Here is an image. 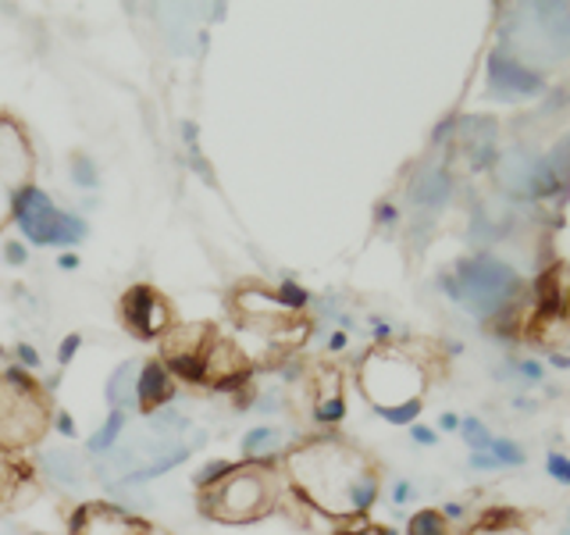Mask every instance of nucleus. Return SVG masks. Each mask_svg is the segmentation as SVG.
<instances>
[{"mask_svg": "<svg viewBox=\"0 0 570 535\" xmlns=\"http://www.w3.org/2000/svg\"><path fill=\"white\" fill-rule=\"evenodd\" d=\"M285 496L332 525L367 517L382 493V468L343 436H311L278 454Z\"/></svg>", "mask_w": 570, "mask_h": 535, "instance_id": "nucleus-1", "label": "nucleus"}, {"mask_svg": "<svg viewBox=\"0 0 570 535\" xmlns=\"http://www.w3.org/2000/svg\"><path fill=\"white\" fill-rule=\"evenodd\" d=\"M285 481L278 460H236L207 489H196V507L218 525H254L282 507Z\"/></svg>", "mask_w": 570, "mask_h": 535, "instance_id": "nucleus-2", "label": "nucleus"}, {"mask_svg": "<svg viewBox=\"0 0 570 535\" xmlns=\"http://www.w3.org/2000/svg\"><path fill=\"white\" fill-rule=\"evenodd\" d=\"M53 425V403L43 382L26 368L0 371V454H26L40 446Z\"/></svg>", "mask_w": 570, "mask_h": 535, "instance_id": "nucleus-3", "label": "nucleus"}, {"mask_svg": "<svg viewBox=\"0 0 570 535\" xmlns=\"http://www.w3.org/2000/svg\"><path fill=\"white\" fill-rule=\"evenodd\" d=\"M356 382H361L371 410H389L410 400H424L428 368L421 357L406 353L396 343H374L356 364Z\"/></svg>", "mask_w": 570, "mask_h": 535, "instance_id": "nucleus-4", "label": "nucleus"}, {"mask_svg": "<svg viewBox=\"0 0 570 535\" xmlns=\"http://www.w3.org/2000/svg\"><path fill=\"white\" fill-rule=\"evenodd\" d=\"M442 290L468 311L492 318L495 311L510 308V300L521 293V279L510 264H503L492 254H474L460 261L450 275L442 279Z\"/></svg>", "mask_w": 570, "mask_h": 535, "instance_id": "nucleus-5", "label": "nucleus"}, {"mask_svg": "<svg viewBox=\"0 0 570 535\" xmlns=\"http://www.w3.org/2000/svg\"><path fill=\"white\" fill-rule=\"evenodd\" d=\"M11 218L26 232V240H32L36 246H71L86 236V225L76 218V214L58 211L50 196L36 186L14 196Z\"/></svg>", "mask_w": 570, "mask_h": 535, "instance_id": "nucleus-6", "label": "nucleus"}, {"mask_svg": "<svg viewBox=\"0 0 570 535\" xmlns=\"http://www.w3.org/2000/svg\"><path fill=\"white\" fill-rule=\"evenodd\" d=\"M289 407L296 415H307L321 428H335L346 418V389L343 371L335 364H314L303 371V379L289 389Z\"/></svg>", "mask_w": 570, "mask_h": 535, "instance_id": "nucleus-7", "label": "nucleus"}, {"mask_svg": "<svg viewBox=\"0 0 570 535\" xmlns=\"http://www.w3.org/2000/svg\"><path fill=\"white\" fill-rule=\"evenodd\" d=\"M32 147L22 121L0 115V228L11 222L14 196L32 186Z\"/></svg>", "mask_w": 570, "mask_h": 535, "instance_id": "nucleus-8", "label": "nucleus"}, {"mask_svg": "<svg viewBox=\"0 0 570 535\" xmlns=\"http://www.w3.org/2000/svg\"><path fill=\"white\" fill-rule=\"evenodd\" d=\"M118 318H121V325L129 329V335H136V339H160L171 325H178L171 300L147 282H136L121 293Z\"/></svg>", "mask_w": 570, "mask_h": 535, "instance_id": "nucleus-9", "label": "nucleus"}, {"mask_svg": "<svg viewBox=\"0 0 570 535\" xmlns=\"http://www.w3.org/2000/svg\"><path fill=\"white\" fill-rule=\"evenodd\" d=\"M150 522H142L132 510H121L118 504H100L89 499L79 504L68 517V535H147Z\"/></svg>", "mask_w": 570, "mask_h": 535, "instance_id": "nucleus-10", "label": "nucleus"}, {"mask_svg": "<svg viewBox=\"0 0 570 535\" xmlns=\"http://www.w3.org/2000/svg\"><path fill=\"white\" fill-rule=\"evenodd\" d=\"M489 89L495 97L513 100V97H539L546 89V79L539 71H531L528 65H521L510 50L495 47L489 54Z\"/></svg>", "mask_w": 570, "mask_h": 535, "instance_id": "nucleus-11", "label": "nucleus"}, {"mask_svg": "<svg viewBox=\"0 0 570 535\" xmlns=\"http://www.w3.org/2000/svg\"><path fill=\"white\" fill-rule=\"evenodd\" d=\"M40 496V478L22 454H0V514L22 510Z\"/></svg>", "mask_w": 570, "mask_h": 535, "instance_id": "nucleus-12", "label": "nucleus"}, {"mask_svg": "<svg viewBox=\"0 0 570 535\" xmlns=\"http://www.w3.org/2000/svg\"><path fill=\"white\" fill-rule=\"evenodd\" d=\"M178 392V382L171 379V371L160 364V357L139 364V379H136V410L139 415H157L160 407H171Z\"/></svg>", "mask_w": 570, "mask_h": 535, "instance_id": "nucleus-13", "label": "nucleus"}, {"mask_svg": "<svg viewBox=\"0 0 570 535\" xmlns=\"http://www.w3.org/2000/svg\"><path fill=\"white\" fill-rule=\"evenodd\" d=\"M453 196V178L445 168L439 165H424L417 168L414 183H410V201H414L417 207H428V211H439L445 201Z\"/></svg>", "mask_w": 570, "mask_h": 535, "instance_id": "nucleus-14", "label": "nucleus"}, {"mask_svg": "<svg viewBox=\"0 0 570 535\" xmlns=\"http://www.w3.org/2000/svg\"><path fill=\"white\" fill-rule=\"evenodd\" d=\"M524 196H534V201H546V196H557L560 189H567V178L549 165V157H539L528 168L524 183H521Z\"/></svg>", "mask_w": 570, "mask_h": 535, "instance_id": "nucleus-15", "label": "nucleus"}, {"mask_svg": "<svg viewBox=\"0 0 570 535\" xmlns=\"http://www.w3.org/2000/svg\"><path fill=\"white\" fill-rule=\"evenodd\" d=\"M136 379H139V361H125L115 368L111 382H107V403H111V410H125L129 415V407H136Z\"/></svg>", "mask_w": 570, "mask_h": 535, "instance_id": "nucleus-16", "label": "nucleus"}, {"mask_svg": "<svg viewBox=\"0 0 570 535\" xmlns=\"http://www.w3.org/2000/svg\"><path fill=\"white\" fill-rule=\"evenodd\" d=\"M534 22H539L549 40L560 50H570V4H534Z\"/></svg>", "mask_w": 570, "mask_h": 535, "instance_id": "nucleus-17", "label": "nucleus"}, {"mask_svg": "<svg viewBox=\"0 0 570 535\" xmlns=\"http://www.w3.org/2000/svg\"><path fill=\"white\" fill-rule=\"evenodd\" d=\"M43 468L53 481H61V486H79L86 468L82 460L76 457V450H47L43 457Z\"/></svg>", "mask_w": 570, "mask_h": 535, "instance_id": "nucleus-18", "label": "nucleus"}, {"mask_svg": "<svg viewBox=\"0 0 570 535\" xmlns=\"http://www.w3.org/2000/svg\"><path fill=\"white\" fill-rule=\"evenodd\" d=\"M278 442H282L278 428L261 425L254 432L243 436V454H246V460H278Z\"/></svg>", "mask_w": 570, "mask_h": 535, "instance_id": "nucleus-19", "label": "nucleus"}, {"mask_svg": "<svg viewBox=\"0 0 570 535\" xmlns=\"http://www.w3.org/2000/svg\"><path fill=\"white\" fill-rule=\"evenodd\" d=\"M125 418H129V415H125V410H111V418H107L100 428H97V432L94 436H89V454H111L115 450V439H118V432H121V428H125Z\"/></svg>", "mask_w": 570, "mask_h": 535, "instance_id": "nucleus-20", "label": "nucleus"}, {"mask_svg": "<svg viewBox=\"0 0 570 535\" xmlns=\"http://www.w3.org/2000/svg\"><path fill=\"white\" fill-rule=\"evenodd\" d=\"M406 535H453V528L435 507H424L406 522Z\"/></svg>", "mask_w": 570, "mask_h": 535, "instance_id": "nucleus-21", "label": "nucleus"}, {"mask_svg": "<svg viewBox=\"0 0 570 535\" xmlns=\"http://www.w3.org/2000/svg\"><path fill=\"white\" fill-rule=\"evenodd\" d=\"M460 436L468 439L474 454H485L492 446V432L485 428V421H478V418H460Z\"/></svg>", "mask_w": 570, "mask_h": 535, "instance_id": "nucleus-22", "label": "nucleus"}, {"mask_svg": "<svg viewBox=\"0 0 570 535\" xmlns=\"http://www.w3.org/2000/svg\"><path fill=\"white\" fill-rule=\"evenodd\" d=\"M489 454L495 457L499 468H513V464H524V446L513 439H492Z\"/></svg>", "mask_w": 570, "mask_h": 535, "instance_id": "nucleus-23", "label": "nucleus"}, {"mask_svg": "<svg viewBox=\"0 0 570 535\" xmlns=\"http://www.w3.org/2000/svg\"><path fill=\"white\" fill-rule=\"evenodd\" d=\"M421 410H424V400H410V403H400V407H389V410H374L382 421L389 425H414L421 418Z\"/></svg>", "mask_w": 570, "mask_h": 535, "instance_id": "nucleus-24", "label": "nucleus"}, {"mask_svg": "<svg viewBox=\"0 0 570 535\" xmlns=\"http://www.w3.org/2000/svg\"><path fill=\"white\" fill-rule=\"evenodd\" d=\"M150 428H154L157 436H171V432H183L186 418L178 415V410H171V407H160L157 415H150Z\"/></svg>", "mask_w": 570, "mask_h": 535, "instance_id": "nucleus-25", "label": "nucleus"}, {"mask_svg": "<svg viewBox=\"0 0 570 535\" xmlns=\"http://www.w3.org/2000/svg\"><path fill=\"white\" fill-rule=\"evenodd\" d=\"M278 296H282L285 308L296 311V314H303V308L311 303V293L303 290V285H296L293 279H282V282H278Z\"/></svg>", "mask_w": 570, "mask_h": 535, "instance_id": "nucleus-26", "label": "nucleus"}, {"mask_svg": "<svg viewBox=\"0 0 570 535\" xmlns=\"http://www.w3.org/2000/svg\"><path fill=\"white\" fill-rule=\"evenodd\" d=\"M546 471L560 481V486H570V457L567 454H560V450H552L549 457H546Z\"/></svg>", "mask_w": 570, "mask_h": 535, "instance_id": "nucleus-27", "label": "nucleus"}, {"mask_svg": "<svg viewBox=\"0 0 570 535\" xmlns=\"http://www.w3.org/2000/svg\"><path fill=\"white\" fill-rule=\"evenodd\" d=\"M228 468H232V460H210L207 468L193 478V486H196V489H207V486H214V481H218Z\"/></svg>", "mask_w": 570, "mask_h": 535, "instance_id": "nucleus-28", "label": "nucleus"}, {"mask_svg": "<svg viewBox=\"0 0 570 535\" xmlns=\"http://www.w3.org/2000/svg\"><path fill=\"white\" fill-rule=\"evenodd\" d=\"M71 175H76V183L86 186V189L97 186V168H94V160H89V157H76V160H71Z\"/></svg>", "mask_w": 570, "mask_h": 535, "instance_id": "nucleus-29", "label": "nucleus"}, {"mask_svg": "<svg viewBox=\"0 0 570 535\" xmlns=\"http://www.w3.org/2000/svg\"><path fill=\"white\" fill-rule=\"evenodd\" d=\"M79 347H82V335H79V332L65 335V339H61V350H58V364H61V368L71 364V357L79 353Z\"/></svg>", "mask_w": 570, "mask_h": 535, "instance_id": "nucleus-30", "label": "nucleus"}, {"mask_svg": "<svg viewBox=\"0 0 570 535\" xmlns=\"http://www.w3.org/2000/svg\"><path fill=\"white\" fill-rule=\"evenodd\" d=\"M410 436H414V442H421V446H435L439 442V432H435V428H428V425H410Z\"/></svg>", "mask_w": 570, "mask_h": 535, "instance_id": "nucleus-31", "label": "nucleus"}, {"mask_svg": "<svg viewBox=\"0 0 570 535\" xmlns=\"http://www.w3.org/2000/svg\"><path fill=\"white\" fill-rule=\"evenodd\" d=\"M517 374H524L528 382H542V364L539 361H517Z\"/></svg>", "mask_w": 570, "mask_h": 535, "instance_id": "nucleus-32", "label": "nucleus"}, {"mask_svg": "<svg viewBox=\"0 0 570 535\" xmlns=\"http://www.w3.org/2000/svg\"><path fill=\"white\" fill-rule=\"evenodd\" d=\"M471 468H474V471H495L499 464H495V457L485 450V454H471Z\"/></svg>", "mask_w": 570, "mask_h": 535, "instance_id": "nucleus-33", "label": "nucleus"}, {"mask_svg": "<svg viewBox=\"0 0 570 535\" xmlns=\"http://www.w3.org/2000/svg\"><path fill=\"white\" fill-rule=\"evenodd\" d=\"M410 493H414V489H410V481H406V478H403V481H396V486H392V504L403 507L406 499H410Z\"/></svg>", "mask_w": 570, "mask_h": 535, "instance_id": "nucleus-34", "label": "nucleus"}, {"mask_svg": "<svg viewBox=\"0 0 570 535\" xmlns=\"http://www.w3.org/2000/svg\"><path fill=\"white\" fill-rule=\"evenodd\" d=\"M14 353L22 357V364H26V368H36V364H40V357H36V350H32L29 343H18Z\"/></svg>", "mask_w": 570, "mask_h": 535, "instance_id": "nucleus-35", "label": "nucleus"}, {"mask_svg": "<svg viewBox=\"0 0 570 535\" xmlns=\"http://www.w3.org/2000/svg\"><path fill=\"white\" fill-rule=\"evenodd\" d=\"M396 218H400V211H396V207H392V204H379V222H382V225H392Z\"/></svg>", "mask_w": 570, "mask_h": 535, "instance_id": "nucleus-36", "label": "nucleus"}, {"mask_svg": "<svg viewBox=\"0 0 570 535\" xmlns=\"http://www.w3.org/2000/svg\"><path fill=\"white\" fill-rule=\"evenodd\" d=\"M439 428H442V432H456V428H460V418L450 410V415H442V418H439Z\"/></svg>", "mask_w": 570, "mask_h": 535, "instance_id": "nucleus-37", "label": "nucleus"}, {"mask_svg": "<svg viewBox=\"0 0 570 535\" xmlns=\"http://www.w3.org/2000/svg\"><path fill=\"white\" fill-rule=\"evenodd\" d=\"M4 254H8V261H11V264H22V261H26V246L11 243V246L4 250Z\"/></svg>", "mask_w": 570, "mask_h": 535, "instance_id": "nucleus-38", "label": "nucleus"}, {"mask_svg": "<svg viewBox=\"0 0 570 535\" xmlns=\"http://www.w3.org/2000/svg\"><path fill=\"white\" fill-rule=\"evenodd\" d=\"M346 343H350V335H346V332H335V335L328 339V350L338 353V350H346Z\"/></svg>", "mask_w": 570, "mask_h": 535, "instance_id": "nucleus-39", "label": "nucleus"}, {"mask_svg": "<svg viewBox=\"0 0 570 535\" xmlns=\"http://www.w3.org/2000/svg\"><path fill=\"white\" fill-rule=\"evenodd\" d=\"M463 510H468V507H463V504H445L439 514L445 517V522H450V517H463Z\"/></svg>", "mask_w": 570, "mask_h": 535, "instance_id": "nucleus-40", "label": "nucleus"}, {"mask_svg": "<svg viewBox=\"0 0 570 535\" xmlns=\"http://www.w3.org/2000/svg\"><path fill=\"white\" fill-rule=\"evenodd\" d=\"M549 361H552V368H563L567 371L570 368V353H552Z\"/></svg>", "mask_w": 570, "mask_h": 535, "instance_id": "nucleus-41", "label": "nucleus"}, {"mask_svg": "<svg viewBox=\"0 0 570 535\" xmlns=\"http://www.w3.org/2000/svg\"><path fill=\"white\" fill-rule=\"evenodd\" d=\"M61 268H79V257L76 254H61Z\"/></svg>", "mask_w": 570, "mask_h": 535, "instance_id": "nucleus-42", "label": "nucleus"}, {"mask_svg": "<svg viewBox=\"0 0 570 535\" xmlns=\"http://www.w3.org/2000/svg\"><path fill=\"white\" fill-rule=\"evenodd\" d=\"M58 418H61V421H58V428H61V432H65V436H71V421H68L65 415H58Z\"/></svg>", "mask_w": 570, "mask_h": 535, "instance_id": "nucleus-43", "label": "nucleus"}, {"mask_svg": "<svg viewBox=\"0 0 570 535\" xmlns=\"http://www.w3.org/2000/svg\"><path fill=\"white\" fill-rule=\"evenodd\" d=\"M147 535H171V532H168V528H157V525H150V528H147Z\"/></svg>", "mask_w": 570, "mask_h": 535, "instance_id": "nucleus-44", "label": "nucleus"}, {"mask_svg": "<svg viewBox=\"0 0 570 535\" xmlns=\"http://www.w3.org/2000/svg\"><path fill=\"white\" fill-rule=\"evenodd\" d=\"M563 314H567V318H570V296H567V300H563Z\"/></svg>", "mask_w": 570, "mask_h": 535, "instance_id": "nucleus-45", "label": "nucleus"}, {"mask_svg": "<svg viewBox=\"0 0 570 535\" xmlns=\"http://www.w3.org/2000/svg\"><path fill=\"white\" fill-rule=\"evenodd\" d=\"M567 535H570V522H567Z\"/></svg>", "mask_w": 570, "mask_h": 535, "instance_id": "nucleus-46", "label": "nucleus"}, {"mask_svg": "<svg viewBox=\"0 0 570 535\" xmlns=\"http://www.w3.org/2000/svg\"><path fill=\"white\" fill-rule=\"evenodd\" d=\"M32 535H40V532H32Z\"/></svg>", "mask_w": 570, "mask_h": 535, "instance_id": "nucleus-47", "label": "nucleus"}]
</instances>
